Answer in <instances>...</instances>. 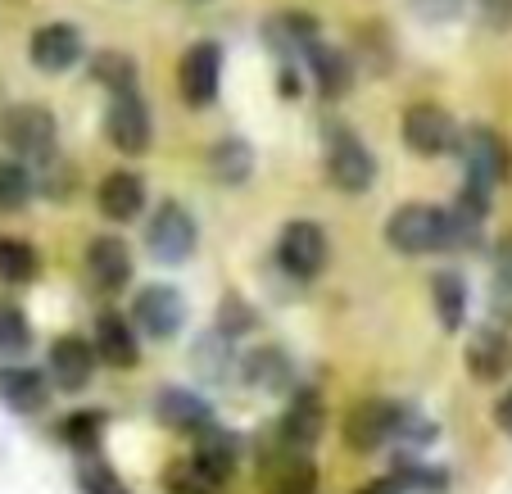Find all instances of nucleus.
<instances>
[{
    "label": "nucleus",
    "mask_w": 512,
    "mask_h": 494,
    "mask_svg": "<svg viewBox=\"0 0 512 494\" xmlns=\"http://www.w3.org/2000/svg\"><path fill=\"white\" fill-rule=\"evenodd\" d=\"M386 245L404 259H422V254L454 250V232H449V214L435 204H404L386 223Z\"/></svg>",
    "instance_id": "obj_1"
},
{
    "label": "nucleus",
    "mask_w": 512,
    "mask_h": 494,
    "mask_svg": "<svg viewBox=\"0 0 512 494\" xmlns=\"http://www.w3.org/2000/svg\"><path fill=\"white\" fill-rule=\"evenodd\" d=\"M322 141H327V155H322L327 159V177H331L336 191L363 195L372 182H377V155H372V150L363 146L345 123H331Z\"/></svg>",
    "instance_id": "obj_2"
},
{
    "label": "nucleus",
    "mask_w": 512,
    "mask_h": 494,
    "mask_svg": "<svg viewBox=\"0 0 512 494\" xmlns=\"http://www.w3.org/2000/svg\"><path fill=\"white\" fill-rule=\"evenodd\" d=\"M59 123L46 105H10L0 109V146L19 159H46L55 155Z\"/></svg>",
    "instance_id": "obj_3"
},
{
    "label": "nucleus",
    "mask_w": 512,
    "mask_h": 494,
    "mask_svg": "<svg viewBox=\"0 0 512 494\" xmlns=\"http://www.w3.org/2000/svg\"><path fill=\"white\" fill-rule=\"evenodd\" d=\"M399 136H404V146L413 155H449L458 146V123L445 105H435V100H413L399 118Z\"/></svg>",
    "instance_id": "obj_4"
},
{
    "label": "nucleus",
    "mask_w": 512,
    "mask_h": 494,
    "mask_svg": "<svg viewBox=\"0 0 512 494\" xmlns=\"http://www.w3.org/2000/svg\"><path fill=\"white\" fill-rule=\"evenodd\" d=\"M82 277L96 300H118L132 281V250L123 236H96L82 254Z\"/></svg>",
    "instance_id": "obj_5"
},
{
    "label": "nucleus",
    "mask_w": 512,
    "mask_h": 494,
    "mask_svg": "<svg viewBox=\"0 0 512 494\" xmlns=\"http://www.w3.org/2000/svg\"><path fill=\"white\" fill-rule=\"evenodd\" d=\"M327 259H331V241H327V232H322V223H313V218H295V223L281 227L277 263L290 272V277L313 281L322 268H327Z\"/></svg>",
    "instance_id": "obj_6"
},
{
    "label": "nucleus",
    "mask_w": 512,
    "mask_h": 494,
    "mask_svg": "<svg viewBox=\"0 0 512 494\" xmlns=\"http://www.w3.org/2000/svg\"><path fill=\"white\" fill-rule=\"evenodd\" d=\"M340 436H345V445L354 454H377V449H386L399 436V404H390V399H358V404H349Z\"/></svg>",
    "instance_id": "obj_7"
},
{
    "label": "nucleus",
    "mask_w": 512,
    "mask_h": 494,
    "mask_svg": "<svg viewBox=\"0 0 512 494\" xmlns=\"http://www.w3.org/2000/svg\"><path fill=\"white\" fill-rule=\"evenodd\" d=\"M195 241H200V227H195V214L186 204L164 200L150 214V227H145V245L150 254L164 263H182L186 254H195Z\"/></svg>",
    "instance_id": "obj_8"
},
{
    "label": "nucleus",
    "mask_w": 512,
    "mask_h": 494,
    "mask_svg": "<svg viewBox=\"0 0 512 494\" xmlns=\"http://www.w3.org/2000/svg\"><path fill=\"white\" fill-rule=\"evenodd\" d=\"M259 485L263 494H313L318 467H313L309 449H290L272 440V449L259 454Z\"/></svg>",
    "instance_id": "obj_9"
},
{
    "label": "nucleus",
    "mask_w": 512,
    "mask_h": 494,
    "mask_svg": "<svg viewBox=\"0 0 512 494\" xmlns=\"http://www.w3.org/2000/svg\"><path fill=\"white\" fill-rule=\"evenodd\" d=\"M186 322V304H182V291L177 286H141L132 300V327L136 336H150V340H173Z\"/></svg>",
    "instance_id": "obj_10"
},
{
    "label": "nucleus",
    "mask_w": 512,
    "mask_h": 494,
    "mask_svg": "<svg viewBox=\"0 0 512 494\" xmlns=\"http://www.w3.org/2000/svg\"><path fill=\"white\" fill-rule=\"evenodd\" d=\"M458 155H463V173H467V182H476V186H499L503 177H508V168H512V150H508V141H503L494 127H472V132H458Z\"/></svg>",
    "instance_id": "obj_11"
},
{
    "label": "nucleus",
    "mask_w": 512,
    "mask_h": 494,
    "mask_svg": "<svg viewBox=\"0 0 512 494\" xmlns=\"http://www.w3.org/2000/svg\"><path fill=\"white\" fill-rule=\"evenodd\" d=\"M218 82H223V46L218 41H195L182 55V64H177V91H182V100L191 109L213 105Z\"/></svg>",
    "instance_id": "obj_12"
},
{
    "label": "nucleus",
    "mask_w": 512,
    "mask_h": 494,
    "mask_svg": "<svg viewBox=\"0 0 512 494\" xmlns=\"http://www.w3.org/2000/svg\"><path fill=\"white\" fill-rule=\"evenodd\" d=\"M105 136L114 141L123 155H145L150 150V136H155V123H150V109L145 100L132 91H114L105 109Z\"/></svg>",
    "instance_id": "obj_13"
},
{
    "label": "nucleus",
    "mask_w": 512,
    "mask_h": 494,
    "mask_svg": "<svg viewBox=\"0 0 512 494\" xmlns=\"http://www.w3.org/2000/svg\"><path fill=\"white\" fill-rule=\"evenodd\" d=\"M96 345L82 336H59L50 340V354H46V377L50 386L59 390H87L91 377H96Z\"/></svg>",
    "instance_id": "obj_14"
},
{
    "label": "nucleus",
    "mask_w": 512,
    "mask_h": 494,
    "mask_svg": "<svg viewBox=\"0 0 512 494\" xmlns=\"http://www.w3.org/2000/svg\"><path fill=\"white\" fill-rule=\"evenodd\" d=\"M327 431V404H322L318 390H295L277 422V440L290 449H313Z\"/></svg>",
    "instance_id": "obj_15"
},
{
    "label": "nucleus",
    "mask_w": 512,
    "mask_h": 494,
    "mask_svg": "<svg viewBox=\"0 0 512 494\" xmlns=\"http://www.w3.org/2000/svg\"><path fill=\"white\" fill-rule=\"evenodd\" d=\"M463 368L472 381H503L512 372V336L503 327H476V336L463 349Z\"/></svg>",
    "instance_id": "obj_16"
},
{
    "label": "nucleus",
    "mask_w": 512,
    "mask_h": 494,
    "mask_svg": "<svg viewBox=\"0 0 512 494\" xmlns=\"http://www.w3.org/2000/svg\"><path fill=\"white\" fill-rule=\"evenodd\" d=\"M82 32L73 23H41L28 37V59L41 73H68L82 59Z\"/></svg>",
    "instance_id": "obj_17"
},
{
    "label": "nucleus",
    "mask_w": 512,
    "mask_h": 494,
    "mask_svg": "<svg viewBox=\"0 0 512 494\" xmlns=\"http://www.w3.org/2000/svg\"><path fill=\"white\" fill-rule=\"evenodd\" d=\"M236 458H241V440L232 431H218L209 427L195 431V454H191V467L204 476L209 485H227L236 476Z\"/></svg>",
    "instance_id": "obj_18"
},
{
    "label": "nucleus",
    "mask_w": 512,
    "mask_h": 494,
    "mask_svg": "<svg viewBox=\"0 0 512 494\" xmlns=\"http://www.w3.org/2000/svg\"><path fill=\"white\" fill-rule=\"evenodd\" d=\"M96 204H100V214H105L109 223H132V218H141V209H145L141 173H132V168H114V173H105L100 186H96Z\"/></svg>",
    "instance_id": "obj_19"
},
{
    "label": "nucleus",
    "mask_w": 512,
    "mask_h": 494,
    "mask_svg": "<svg viewBox=\"0 0 512 494\" xmlns=\"http://www.w3.org/2000/svg\"><path fill=\"white\" fill-rule=\"evenodd\" d=\"M50 377H41L37 368H19V363H5L0 368V399L23 417H37L50 408Z\"/></svg>",
    "instance_id": "obj_20"
},
{
    "label": "nucleus",
    "mask_w": 512,
    "mask_h": 494,
    "mask_svg": "<svg viewBox=\"0 0 512 494\" xmlns=\"http://www.w3.org/2000/svg\"><path fill=\"white\" fill-rule=\"evenodd\" d=\"M91 345H96V359L109 363V368H136V359H141L136 327L123 318V313H109V309L96 318V336H91Z\"/></svg>",
    "instance_id": "obj_21"
},
{
    "label": "nucleus",
    "mask_w": 512,
    "mask_h": 494,
    "mask_svg": "<svg viewBox=\"0 0 512 494\" xmlns=\"http://www.w3.org/2000/svg\"><path fill=\"white\" fill-rule=\"evenodd\" d=\"M155 417L164 422L168 431H177V436H195L200 427H209V422H213L209 404H204V399L195 395V390H182V386L159 390V399H155Z\"/></svg>",
    "instance_id": "obj_22"
},
{
    "label": "nucleus",
    "mask_w": 512,
    "mask_h": 494,
    "mask_svg": "<svg viewBox=\"0 0 512 494\" xmlns=\"http://www.w3.org/2000/svg\"><path fill=\"white\" fill-rule=\"evenodd\" d=\"M309 64H313V78H318V91L327 100L345 96V91L354 87V68H349L345 50H331V46H322V41H313V46H309Z\"/></svg>",
    "instance_id": "obj_23"
},
{
    "label": "nucleus",
    "mask_w": 512,
    "mask_h": 494,
    "mask_svg": "<svg viewBox=\"0 0 512 494\" xmlns=\"http://www.w3.org/2000/svg\"><path fill=\"white\" fill-rule=\"evenodd\" d=\"M254 168V150L250 141H241V136H223V141H213L209 146V173L213 182H223V186H236L245 182Z\"/></svg>",
    "instance_id": "obj_24"
},
{
    "label": "nucleus",
    "mask_w": 512,
    "mask_h": 494,
    "mask_svg": "<svg viewBox=\"0 0 512 494\" xmlns=\"http://www.w3.org/2000/svg\"><path fill=\"white\" fill-rule=\"evenodd\" d=\"M431 300H435V318L445 331H458L467 318V281L458 272H435L431 281Z\"/></svg>",
    "instance_id": "obj_25"
},
{
    "label": "nucleus",
    "mask_w": 512,
    "mask_h": 494,
    "mask_svg": "<svg viewBox=\"0 0 512 494\" xmlns=\"http://www.w3.org/2000/svg\"><path fill=\"white\" fill-rule=\"evenodd\" d=\"M41 277V254L19 236H0V281L5 286H28Z\"/></svg>",
    "instance_id": "obj_26"
},
{
    "label": "nucleus",
    "mask_w": 512,
    "mask_h": 494,
    "mask_svg": "<svg viewBox=\"0 0 512 494\" xmlns=\"http://www.w3.org/2000/svg\"><path fill=\"white\" fill-rule=\"evenodd\" d=\"M268 37L277 50H309L313 41H318V23L304 10H281L277 19L268 23Z\"/></svg>",
    "instance_id": "obj_27"
},
{
    "label": "nucleus",
    "mask_w": 512,
    "mask_h": 494,
    "mask_svg": "<svg viewBox=\"0 0 512 494\" xmlns=\"http://www.w3.org/2000/svg\"><path fill=\"white\" fill-rule=\"evenodd\" d=\"M59 436H64L68 449H78V454H91V449H100V440H105V413H100V408H82V413H68L64 422H59Z\"/></svg>",
    "instance_id": "obj_28"
},
{
    "label": "nucleus",
    "mask_w": 512,
    "mask_h": 494,
    "mask_svg": "<svg viewBox=\"0 0 512 494\" xmlns=\"http://www.w3.org/2000/svg\"><path fill=\"white\" fill-rule=\"evenodd\" d=\"M32 195H37V182H32L28 168H23L19 159H0V214L28 209Z\"/></svg>",
    "instance_id": "obj_29"
},
{
    "label": "nucleus",
    "mask_w": 512,
    "mask_h": 494,
    "mask_svg": "<svg viewBox=\"0 0 512 494\" xmlns=\"http://www.w3.org/2000/svg\"><path fill=\"white\" fill-rule=\"evenodd\" d=\"M91 73H96V82L109 87V91H132L136 87V64L123 55V50H105V55H96Z\"/></svg>",
    "instance_id": "obj_30"
},
{
    "label": "nucleus",
    "mask_w": 512,
    "mask_h": 494,
    "mask_svg": "<svg viewBox=\"0 0 512 494\" xmlns=\"http://www.w3.org/2000/svg\"><path fill=\"white\" fill-rule=\"evenodd\" d=\"M245 372H250V381L254 386H286V377H290V363H286V354L281 349H272V345H263L259 354H250L245 359Z\"/></svg>",
    "instance_id": "obj_31"
},
{
    "label": "nucleus",
    "mask_w": 512,
    "mask_h": 494,
    "mask_svg": "<svg viewBox=\"0 0 512 494\" xmlns=\"http://www.w3.org/2000/svg\"><path fill=\"white\" fill-rule=\"evenodd\" d=\"M32 345V327L23 318V309L0 304V354H23Z\"/></svg>",
    "instance_id": "obj_32"
},
{
    "label": "nucleus",
    "mask_w": 512,
    "mask_h": 494,
    "mask_svg": "<svg viewBox=\"0 0 512 494\" xmlns=\"http://www.w3.org/2000/svg\"><path fill=\"white\" fill-rule=\"evenodd\" d=\"M494 300L499 313H512V227L494 245Z\"/></svg>",
    "instance_id": "obj_33"
},
{
    "label": "nucleus",
    "mask_w": 512,
    "mask_h": 494,
    "mask_svg": "<svg viewBox=\"0 0 512 494\" xmlns=\"http://www.w3.org/2000/svg\"><path fill=\"white\" fill-rule=\"evenodd\" d=\"M399 485H413V490L422 494H445L449 490V472H440V467H422V463H399Z\"/></svg>",
    "instance_id": "obj_34"
},
{
    "label": "nucleus",
    "mask_w": 512,
    "mask_h": 494,
    "mask_svg": "<svg viewBox=\"0 0 512 494\" xmlns=\"http://www.w3.org/2000/svg\"><path fill=\"white\" fill-rule=\"evenodd\" d=\"M78 490H82V494H127V485H123V476H118L114 467L87 463V467L78 472Z\"/></svg>",
    "instance_id": "obj_35"
},
{
    "label": "nucleus",
    "mask_w": 512,
    "mask_h": 494,
    "mask_svg": "<svg viewBox=\"0 0 512 494\" xmlns=\"http://www.w3.org/2000/svg\"><path fill=\"white\" fill-rule=\"evenodd\" d=\"M494 427H499L503 436H512V390L499 395V404H494Z\"/></svg>",
    "instance_id": "obj_36"
},
{
    "label": "nucleus",
    "mask_w": 512,
    "mask_h": 494,
    "mask_svg": "<svg viewBox=\"0 0 512 494\" xmlns=\"http://www.w3.org/2000/svg\"><path fill=\"white\" fill-rule=\"evenodd\" d=\"M358 494H399V481L395 476H377V481H368Z\"/></svg>",
    "instance_id": "obj_37"
},
{
    "label": "nucleus",
    "mask_w": 512,
    "mask_h": 494,
    "mask_svg": "<svg viewBox=\"0 0 512 494\" xmlns=\"http://www.w3.org/2000/svg\"><path fill=\"white\" fill-rule=\"evenodd\" d=\"M191 5H200V0H191Z\"/></svg>",
    "instance_id": "obj_38"
}]
</instances>
